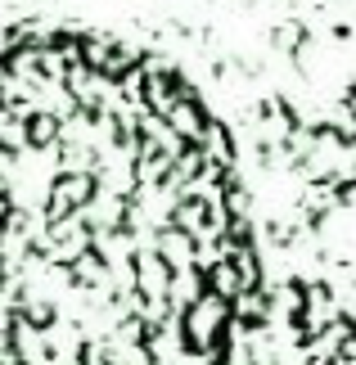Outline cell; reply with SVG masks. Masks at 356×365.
Here are the masks:
<instances>
[{
	"label": "cell",
	"mask_w": 356,
	"mask_h": 365,
	"mask_svg": "<svg viewBox=\"0 0 356 365\" xmlns=\"http://www.w3.org/2000/svg\"><path fill=\"white\" fill-rule=\"evenodd\" d=\"M253 284L190 81L73 32L0 46V365H230Z\"/></svg>",
	"instance_id": "cell-1"
}]
</instances>
